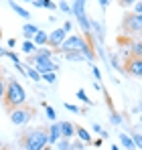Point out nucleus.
I'll use <instances>...</instances> for the list:
<instances>
[{"instance_id":"nucleus-1","label":"nucleus","mask_w":142,"mask_h":150,"mask_svg":"<svg viewBox=\"0 0 142 150\" xmlns=\"http://www.w3.org/2000/svg\"><path fill=\"white\" fill-rule=\"evenodd\" d=\"M2 101H4L6 110H12V108H18V105L26 103V91H24V87L21 85L18 79H8L6 81Z\"/></svg>"},{"instance_id":"nucleus-37","label":"nucleus","mask_w":142,"mask_h":150,"mask_svg":"<svg viewBox=\"0 0 142 150\" xmlns=\"http://www.w3.org/2000/svg\"><path fill=\"white\" fill-rule=\"evenodd\" d=\"M102 142H104V138H97V140H95V148H99V146H102Z\"/></svg>"},{"instance_id":"nucleus-33","label":"nucleus","mask_w":142,"mask_h":150,"mask_svg":"<svg viewBox=\"0 0 142 150\" xmlns=\"http://www.w3.org/2000/svg\"><path fill=\"white\" fill-rule=\"evenodd\" d=\"M4 87H6V81H4L2 75H0V100H2V96H4Z\"/></svg>"},{"instance_id":"nucleus-41","label":"nucleus","mask_w":142,"mask_h":150,"mask_svg":"<svg viewBox=\"0 0 142 150\" xmlns=\"http://www.w3.org/2000/svg\"><path fill=\"white\" fill-rule=\"evenodd\" d=\"M0 39H2V28H0Z\"/></svg>"},{"instance_id":"nucleus-29","label":"nucleus","mask_w":142,"mask_h":150,"mask_svg":"<svg viewBox=\"0 0 142 150\" xmlns=\"http://www.w3.org/2000/svg\"><path fill=\"white\" fill-rule=\"evenodd\" d=\"M65 108H67L69 112H73V114H81V110H79L77 105H73V103H65Z\"/></svg>"},{"instance_id":"nucleus-35","label":"nucleus","mask_w":142,"mask_h":150,"mask_svg":"<svg viewBox=\"0 0 142 150\" xmlns=\"http://www.w3.org/2000/svg\"><path fill=\"white\" fill-rule=\"evenodd\" d=\"M97 2H99L102 10H108V6H110V0H97Z\"/></svg>"},{"instance_id":"nucleus-23","label":"nucleus","mask_w":142,"mask_h":150,"mask_svg":"<svg viewBox=\"0 0 142 150\" xmlns=\"http://www.w3.org/2000/svg\"><path fill=\"white\" fill-rule=\"evenodd\" d=\"M43 108H45V114H47V118L51 120V122H55V120H57V114H55L53 105H49L47 101H45V103H43Z\"/></svg>"},{"instance_id":"nucleus-6","label":"nucleus","mask_w":142,"mask_h":150,"mask_svg":"<svg viewBox=\"0 0 142 150\" xmlns=\"http://www.w3.org/2000/svg\"><path fill=\"white\" fill-rule=\"evenodd\" d=\"M87 39L83 37V35H69V37H65V41L59 45V53L63 55V53H69V51H79L83 47V43H85Z\"/></svg>"},{"instance_id":"nucleus-3","label":"nucleus","mask_w":142,"mask_h":150,"mask_svg":"<svg viewBox=\"0 0 142 150\" xmlns=\"http://www.w3.org/2000/svg\"><path fill=\"white\" fill-rule=\"evenodd\" d=\"M71 14L77 18V23L81 26V33L85 39L92 37V28H89V16L85 12V0H73V6H71Z\"/></svg>"},{"instance_id":"nucleus-17","label":"nucleus","mask_w":142,"mask_h":150,"mask_svg":"<svg viewBox=\"0 0 142 150\" xmlns=\"http://www.w3.org/2000/svg\"><path fill=\"white\" fill-rule=\"evenodd\" d=\"M24 75H26V77H31L33 81H41V73H39V71H37V69H35L31 63L26 65V69H24Z\"/></svg>"},{"instance_id":"nucleus-8","label":"nucleus","mask_w":142,"mask_h":150,"mask_svg":"<svg viewBox=\"0 0 142 150\" xmlns=\"http://www.w3.org/2000/svg\"><path fill=\"white\" fill-rule=\"evenodd\" d=\"M65 37H67V33L63 30V28H55L53 33H49V41H47V45L49 47H53V49L57 51L59 49V45L65 41Z\"/></svg>"},{"instance_id":"nucleus-25","label":"nucleus","mask_w":142,"mask_h":150,"mask_svg":"<svg viewBox=\"0 0 142 150\" xmlns=\"http://www.w3.org/2000/svg\"><path fill=\"white\" fill-rule=\"evenodd\" d=\"M77 98L83 101V103H87V105H94V101H92L89 98H87V96H85V91H83V89H77Z\"/></svg>"},{"instance_id":"nucleus-20","label":"nucleus","mask_w":142,"mask_h":150,"mask_svg":"<svg viewBox=\"0 0 142 150\" xmlns=\"http://www.w3.org/2000/svg\"><path fill=\"white\" fill-rule=\"evenodd\" d=\"M37 51V45L33 43V41H24L23 43V53H26V55H33Z\"/></svg>"},{"instance_id":"nucleus-39","label":"nucleus","mask_w":142,"mask_h":150,"mask_svg":"<svg viewBox=\"0 0 142 150\" xmlns=\"http://www.w3.org/2000/svg\"><path fill=\"white\" fill-rule=\"evenodd\" d=\"M43 150H53V146H49V144H47V146H45Z\"/></svg>"},{"instance_id":"nucleus-13","label":"nucleus","mask_w":142,"mask_h":150,"mask_svg":"<svg viewBox=\"0 0 142 150\" xmlns=\"http://www.w3.org/2000/svg\"><path fill=\"white\" fill-rule=\"evenodd\" d=\"M47 41H49V33H45V30H37L35 33V37H33V43L37 45V47H43V45H47Z\"/></svg>"},{"instance_id":"nucleus-28","label":"nucleus","mask_w":142,"mask_h":150,"mask_svg":"<svg viewBox=\"0 0 142 150\" xmlns=\"http://www.w3.org/2000/svg\"><path fill=\"white\" fill-rule=\"evenodd\" d=\"M57 8H59V10H63V12H71V6L67 4V2H59V4H57Z\"/></svg>"},{"instance_id":"nucleus-42","label":"nucleus","mask_w":142,"mask_h":150,"mask_svg":"<svg viewBox=\"0 0 142 150\" xmlns=\"http://www.w3.org/2000/svg\"><path fill=\"white\" fill-rule=\"evenodd\" d=\"M24 2H33V0H24Z\"/></svg>"},{"instance_id":"nucleus-18","label":"nucleus","mask_w":142,"mask_h":150,"mask_svg":"<svg viewBox=\"0 0 142 150\" xmlns=\"http://www.w3.org/2000/svg\"><path fill=\"white\" fill-rule=\"evenodd\" d=\"M120 144H122L126 150H134V142H132V138H130L128 134H124V132L120 134Z\"/></svg>"},{"instance_id":"nucleus-14","label":"nucleus","mask_w":142,"mask_h":150,"mask_svg":"<svg viewBox=\"0 0 142 150\" xmlns=\"http://www.w3.org/2000/svg\"><path fill=\"white\" fill-rule=\"evenodd\" d=\"M75 136H77V140H81L83 144H89V142H92L89 132H87L85 128H81V126H75Z\"/></svg>"},{"instance_id":"nucleus-26","label":"nucleus","mask_w":142,"mask_h":150,"mask_svg":"<svg viewBox=\"0 0 142 150\" xmlns=\"http://www.w3.org/2000/svg\"><path fill=\"white\" fill-rule=\"evenodd\" d=\"M110 122H112L114 126H120V124H122V116L116 114V112H112V114H110Z\"/></svg>"},{"instance_id":"nucleus-15","label":"nucleus","mask_w":142,"mask_h":150,"mask_svg":"<svg viewBox=\"0 0 142 150\" xmlns=\"http://www.w3.org/2000/svg\"><path fill=\"white\" fill-rule=\"evenodd\" d=\"M37 30H39V26H37V25H33V23H24V26H23L24 39H26V41H33V37H35Z\"/></svg>"},{"instance_id":"nucleus-19","label":"nucleus","mask_w":142,"mask_h":150,"mask_svg":"<svg viewBox=\"0 0 142 150\" xmlns=\"http://www.w3.org/2000/svg\"><path fill=\"white\" fill-rule=\"evenodd\" d=\"M53 150H71V142L67 138H59V140L53 144Z\"/></svg>"},{"instance_id":"nucleus-24","label":"nucleus","mask_w":142,"mask_h":150,"mask_svg":"<svg viewBox=\"0 0 142 150\" xmlns=\"http://www.w3.org/2000/svg\"><path fill=\"white\" fill-rule=\"evenodd\" d=\"M130 138H132V142H134V148H138V150H140V148H142V138H140V130H136V132H134V134H132Z\"/></svg>"},{"instance_id":"nucleus-21","label":"nucleus","mask_w":142,"mask_h":150,"mask_svg":"<svg viewBox=\"0 0 142 150\" xmlns=\"http://www.w3.org/2000/svg\"><path fill=\"white\" fill-rule=\"evenodd\" d=\"M130 49H132V55H134V57L142 59V45H140V41H138V39L132 43V47H130Z\"/></svg>"},{"instance_id":"nucleus-12","label":"nucleus","mask_w":142,"mask_h":150,"mask_svg":"<svg viewBox=\"0 0 142 150\" xmlns=\"http://www.w3.org/2000/svg\"><path fill=\"white\" fill-rule=\"evenodd\" d=\"M8 6H10V8H12V10H14V12L18 14V16H23L24 21H31V12H28L26 8H23L21 4H16L14 0H8Z\"/></svg>"},{"instance_id":"nucleus-36","label":"nucleus","mask_w":142,"mask_h":150,"mask_svg":"<svg viewBox=\"0 0 142 150\" xmlns=\"http://www.w3.org/2000/svg\"><path fill=\"white\" fill-rule=\"evenodd\" d=\"M6 45H8V47H16V39H14V37H10V39H8V43H6Z\"/></svg>"},{"instance_id":"nucleus-38","label":"nucleus","mask_w":142,"mask_h":150,"mask_svg":"<svg viewBox=\"0 0 142 150\" xmlns=\"http://www.w3.org/2000/svg\"><path fill=\"white\" fill-rule=\"evenodd\" d=\"M94 130L97 132V134H99V132H102V126H99V124H94Z\"/></svg>"},{"instance_id":"nucleus-2","label":"nucleus","mask_w":142,"mask_h":150,"mask_svg":"<svg viewBox=\"0 0 142 150\" xmlns=\"http://www.w3.org/2000/svg\"><path fill=\"white\" fill-rule=\"evenodd\" d=\"M49 144V134L45 128H31L21 136L23 150H43Z\"/></svg>"},{"instance_id":"nucleus-7","label":"nucleus","mask_w":142,"mask_h":150,"mask_svg":"<svg viewBox=\"0 0 142 150\" xmlns=\"http://www.w3.org/2000/svg\"><path fill=\"white\" fill-rule=\"evenodd\" d=\"M31 61H33V67L39 71V73H47V71H57L59 65L51 59V57H39V55H31Z\"/></svg>"},{"instance_id":"nucleus-27","label":"nucleus","mask_w":142,"mask_h":150,"mask_svg":"<svg viewBox=\"0 0 142 150\" xmlns=\"http://www.w3.org/2000/svg\"><path fill=\"white\" fill-rule=\"evenodd\" d=\"M92 73L95 75V81H102V71H99L97 65H92Z\"/></svg>"},{"instance_id":"nucleus-10","label":"nucleus","mask_w":142,"mask_h":150,"mask_svg":"<svg viewBox=\"0 0 142 150\" xmlns=\"http://www.w3.org/2000/svg\"><path fill=\"white\" fill-rule=\"evenodd\" d=\"M59 130H61V138L71 140V138L75 136V124H73V122H69V120L59 122Z\"/></svg>"},{"instance_id":"nucleus-22","label":"nucleus","mask_w":142,"mask_h":150,"mask_svg":"<svg viewBox=\"0 0 142 150\" xmlns=\"http://www.w3.org/2000/svg\"><path fill=\"white\" fill-rule=\"evenodd\" d=\"M41 79H45L47 83H55L57 81V71H47V73H41Z\"/></svg>"},{"instance_id":"nucleus-40","label":"nucleus","mask_w":142,"mask_h":150,"mask_svg":"<svg viewBox=\"0 0 142 150\" xmlns=\"http://www.w3.org/2000/svg\"><path fill=\"white\" fill-rule=\"evenodd\" d=\"M110 150H120V148H118V146H112V148H110Z\"/></svg>"},{"instance_id":"nucleus-30","label":"nucleus","mask_w":142,"mask_h":150,"mask_svg":"<svg viewBox=\"0 0 142 150\" xmlns=\"http://www.w3.org/2000/svg\"><path fill=\"white\" fill-rule=\"evenodd\" d=\"M132 6H134V12H136V14H142V2L140 0H136Z\"/></svg>"},{"instance_id":"nucleus-5","label":"nucleus","mask_w":142,"mask_h":150,"mask_svg":"<svg viewBox=\"0 0 142 150\" xmlns=\"http://www.w3.org/2000/svg\"><path fill=\"white\" fill-rule=\"evenodd\" d=\"M8 118L14 126H24L33 118V108H24V105L12 108V110H8Z\"/></svg>"},{"instance_id":"nucleus-9","label":"nucleus","mask_w":142,"mask_h":150,"mask_svg":"<svg viewBox=\"0 0 142 150\" xmlns=\"http://www.w3.org/2000/svg\"><path fill=\"white\" fill-rule=\"evenodd\" d=\"M126 73L134 75V77H140L142 75V59H138V57L128 59L126 61Z\"/></svg>"},{"instance_id":"nucleus-4","label":"nucleus","mask_w":142,"mask_h":150,"mask_svg":"<svg viewBox=\"0 0 142 150\" xmlns=\"http://www.w3.org/2000/svg\"><path fill=\"white\" fill-rule=\"evenodd\" d=\"M122 30H124V35H132V37H136V35H140L142 30V14H126L124 16V21H122Z\"/></svg>"},{"instance_id":"nucleus-11","label":"nucleus","mask_w":142,"mask_h":150,"mask_svg":"<svg viewBox=\"0 0 142 150\" xmlns=\"http://www.w3.org/2000/svg\"><path fill=\"white\" fill-rule=\"evenodd\" d=\"M47 134H49V146H53L59 138H61V130H59V122H51V126L47 128Z\"/></svg>"},{"instance_id":"nucleus-32","label":"nucleus","mask_w":142,"mask_h":150,"mask_svg":"<svg viewBox=\"0 0 142 150\" xmlns=\"http://www.w3.org/2000/svg\"><path fill=\"white\" fill-rule=\"evenodd\" d=\"M118 2H120V6H124V8H128V6H132V4H134L136 0H118Z\"/></svg>"},{"instance_id":"nucleus-16","label":"nucleus","mask_w":142,"mask_h":150,"mask_svg":"<svg viewBox=\"0 0 142 150\" xmlns=\"http://www.w3.org/2000/svg\"><path fill=\"white\" fill-rule=\"evenodd\" d=\"M63 57L67 59V61H77V63H81V61H85V57L79 53V51H69V53H63Z\"/></svg>"},{"instance_id":"nucleus-31","label":"nucleus","mask_w":142,"mask_h":150,"mask_svg":"<svg viewBox=\"0 0 142 150\" xmlns=\"http://www.w3.org/2000/svg\"><path fill=\"white\" fill-rule=\"evenodd\" d=\"M85 148V146H83V142H81V140H77V142H73V144H71V150H83Z\"/></svg>"},{"instance_id":"nucleus-34","label":"nucleus","mask_w":142,"mask_h":150,"mask_svg":"<svg viewBox=\"0 0 142 150\" xmlns=\"http://www.w3.org/2000/svg\"><path fill=\"white\" fill-rule=\"evenodd\" d=\"M61 28H63V30H65V33H71V28H73V25H71L69 21H65V23H63V26H61Z\"/></svg>"}]
</instances>
